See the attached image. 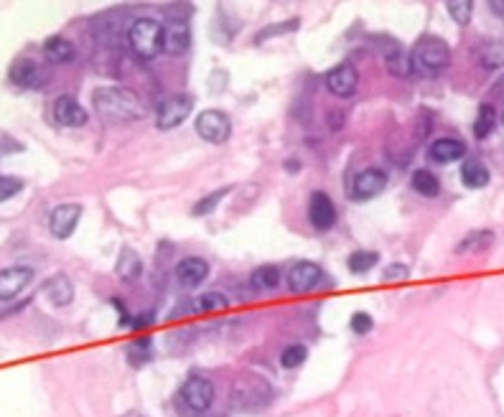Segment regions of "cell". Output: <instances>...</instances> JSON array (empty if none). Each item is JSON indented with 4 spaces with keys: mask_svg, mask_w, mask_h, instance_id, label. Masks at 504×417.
Masks as SVG:
<instances>
[{
    "mask_svg": "<svg viewBox=\"0 0 504 417\" xmlns=\"http://www.w3.org/2000/svg\"><path fill=\"white\" fill-rule=\"evenodd\" d=\"M451 64V46L438 36H420L410 49V69L420 77H438Z\"/></svg>",
    "mask_w": 504,
    "mask_h": 417,
    "instance_id": "6da1fadb",
    "label": "cell"
},
{
    "mask_svg": "<svg viewBox=\"0 0 504 417\" xmlns=\"http://www.w3.org/2000/svg\"><path fill=\"white\" fill-rule=\"evenodd\" d=\"M92 107L107 120L120 122L135 120L143 112L140 99L130 90H122V87H100V90H95L92 92Z\"/></svg>",
    "mask_w": 504,
    "mask_h": 417,
    "instance_id": "7a4b0ae2",
    "label": "cell"
},
{
    "mask_svg": "<svg viewBox=\"0 0 504 417\" xmlns=\"http://www.w3.org/2000/svg\"><path fill=\"white\" fill-rule=\"evenodd\" d=\"M128 43L140 61H153L163 51V23L148 18V16H140L130 23Z\"/></svg>",
    "mask_w": 504,
    "mask_h": 417,
    "instance_id": "3957f363",
    "label": "cell"
},
{
    "mask_svg": "<svg viewBox=\"0 0 504 417\" xmlns=\"http://www.w3.org/2000/svg\"><path fill=\"white\" fill-rule=\"evenodd\" d=\"M214 402V384L207 377H188L176 394V405L188 415H204Z\"/></svg>",
    "mask_w": 504,
    "mask_h": 417,
    "instance_id": "277c9868",
    "label": "cell"
},
{
    "mask_svg": "<svg viewBox=\"0 0 504 417\" xmlns=\"http://www.w3.org/2000/svg\"><path fill=\"white\" fill-rule=\"evenodd\" d=\"M230 399L240 410H260L270 402V387L260 377H245L235 384Z\"/></svg>",
    "mask_w": 504,
    "mask_h": 417,
    "instance_id": "5b68a950",
    "label": "cell"
},
{
    "mask_svg": "<svg viewBox=\"0 0 504 417\" xmlns=\"http://www.w3.org/2000/svg\"><path fill=\"white\" fill-rule=\"evenodd\" d=\"M191 109H194V94H188V92L171 94V97H166L161 102L159 112H156V125L161 130H173V127H178L181 122L188 120Z\"/></svg>",
    "mask_w": 504,
    "mask_h": 417,
    "instance_id": "8992f818",
    "label": "cell"
},
{
    "mask_svg": "<svg viewBox=\"0 0 504 417\" xmlns=\"http://www.w3.org/2000/svg\"><path fill=\"white\" fill-rule=\"evenodd\" d=\"M194 127L201 140L214 143V146L227 143L232 135V122L227 117V112H222V109H204V112H199Z\"/></svg>",
    "mask_w": 504,
    "mask_h": 417,
    "instance_id": "52a82bcc",
    "label": "cell"
},
{
    "mask_svg": "<svg viewBox=\"0 0 504 417\" xmlns=\"http://www.w3.org/2000/svg\"><path fill=\"white\" fill-rule=\"evenodd\" d=\"M191 46V23L188 16L173 13L163 23V51L171 56H183Z\"/></svg>",
    "mask_w": 504,
    "mask_h": 417,
    "instance_id": "ba28073f",
    "label": "cell"
},
{
    "mask_svg": "<svg viewBox=\"0 0 504 417\" xmlns=\"http://www.w3.org/2000/svg\"><path fill=\"white\" fill-rule=\"evenodd\" d=\"M323 280V270L321 265L309 260H301L288 270L286 275V285L291 293H311L313 288H318Z\"/></svg>",
    "mask_w": 504,
    "mask_h": 417,
    "instance_id": "9c48e42d",
    "label": "cell"
},
{
    "mask_svg": "<svg viewBox=\"0 0 504 417\" xmlns=\"http://www.w3.org/2000/svg\"><path fill=\"white\" fill-rule=\"evenodd\" d=\"M323 85L326 90L334 94V97H352L354 92H357V85H359V74L352 64H336L334 69H328L326 77H323Z\"/></svg>",
    "mask_w": 504,
    "mask_h": 417,
    "instance_id": "30bf717a",
    "label": "cell"
},
{
    "mask_svg": "<svg viewBox=\"0 0 504 417\" xmlns=\"http://www.w3.org/2000/svg\"><path fill=\"white\" fill-rule=\"evenodd\" d=\"M387 186V173L382 168H365L354 175L352 181V199L357 201H370L380 196Z\"/></svg>",
    "mask_w": 504,
    "mask_h": 417,
    "instance_id": "8fae6325",
    "label": "cell"
},
{
    "mask_svg": "<svg viewBox=\"0 0 504 417\" xmlns=\"http://www.w3.org/2000/svg\"><path fill=\"white\" fill-rule=\"evenodd\" d=\"M309 222L316 232L334 229L336 224V206L323 191H313L309 199Z\"/></svg>",
    "mask_w": 504,
    "mask_h": 417,
    "instance_id": "7c38bea8",
    "label": "cell"
},
{
    "mask_svg": "<svg viewBox=\"0 0 504 417\" xmlns=\"http://www.w3.org/2000/svg\"><path fill=\"white\" fill-rule=\"evenodd\" d=\"M82 219L80 204H59L49 217V229L56 239H69Z\"/></svg>",
    "mask_w": 504,
    "mask_h": 417,
    "instance_id": "4fadbf2b",
    "label": "cell"
},
{
    "mask_svg": "<svg viewBox=\"0 0 504 417\" xmlns=\"http://www.w3.org/2000/svg\"><path fill=\"white\" fill-rule=\"evenodd\" d=\"M33 280V270L28 265H13L0 270V300H13Z\"/></svg>",
    "mask_w": 504,
    "mask_h": 417,
    "instance_id": "5bb4252c",
    "label": "cell"
},
{
    "mask_svg": "<svg viewBox=\"0 0 504 417\" xmlns=\"http://www.w3.org/2000/svg\"><path fill=\"white\" fill-rule=\"evenodd\" d=\"M51 115H54V120L64 127H82V125H87V120H90L87 109L82 107L74 97H69V94L56 97L54 107H51Z\"/></svg>",
    "mask_w": 504,
    "mask_h": 417,
    "instance_id": "9a60e30c",
    "label": "cell"
},
{
    "mask_svg": "<svg viewBox=\"0 0 504 417\" xmlns=\"http://www.w3.org/2000/svg\"><path fill=\"white\" fill-rule=\"evenodd\" d=\"M466 156V143L459 138H438L428 146V158L438 166H449L454 161H461Z\"/></svg>",
    "mask_w": 504,
    "mask_h": 417,
    "instance_id": "2e32d148",
    "label": "cell"
},
{
    "mask_svg": "<svg viewBox=\"0 0 504 417\" xmlns=\"http://www.w3.org/2000/svg\"><path fill=\"white\" fill-rule=\"evenodd\" d=\"M209 275V262L201 257H186L176 265V280L183 288H196L207 280Z\"/></svg>",
    "mask_w": 504,
    "mask_h": 417,
    "instance_id": "e0dca14e",
    "label": "cell"
},
{
    "mask_svg": "<svg viewBox=\"0 0 504 417\" xmlns=\"http://www.w3.org/2000/svg\"><path fill=\"white\" fill-rule=\"evenodd\" d=\"M11 82L21 90H33L41 85V69L36 61L31 59H18L11 67Z\"/></svg>",
    "mask_w": 504,
    "mask_h": 417,
    "instance_id": "ac0fdd59",
    "label": "cell"
},
{
    "mask_svg": "<svg viewBox=\"0 0 504 417\" xmlns=\"http://www.w3.org/2000/svg\"><path fill=\"white\" fill-rule=\"evenodd\" d=\"M43 296L49 298L54 305H59V308H64V305H69V303L74 300V285L72 280L67 278V275H54V278L49 280V283L43 285Z\"/></svg>",
    "mask_w": 504,
    "mask_h": 417,
    "instance_id": "d6986e66",
    "label": "cell"
},
{
    "mask_svg": "<svg viewBox=\"0 0 504 417\" xmlns=\"http://www.w3.org/2000/svg\"><path fill=\"white\" fill-rule=\"evenodd\" d=\"M41 49H43V56H46V61H51V64H67V61H72L74 54H77L74 43L69 41V38H64V36L46 38Z\"/></svg>",
    "mask_w": 504,
    "mask_h": 417,
    "instance_id": "ffe728a7",
    "label": "cell"
},
{
    "mask_svg": "<svg viewBox=\"0 0 504 417\" xmlns=\"http://www.w3.org/2000/svg\"><path fill=\"white\" fill-rule=\"evenodd\" d=\"M461 181L466 188H484L486 183L492 181V173H489V168L481 161L468 158V161L461 163Z\"/></svg>",
    "mask_w": 504,
    "mask_h": 417,
    "instance_id": "44dd1931",
    "label": "cell"
},
{
    "mask_svg": "<svg viewBox=\"0 0 504 417\" xmlns=\"http://www.w3.org/2000/svg\"><path fill=\"white\" fill-rule=\"evenodd\" d=\"M476 59L484 69L494 72V69H502L504 67V41H486L479 46L476 51Z\"/></svg>",
    "mask_w": 504,
    "mask_h": 417,
    "instance_id": "7402d4cb",
    "label": "cell"
},
{
    "mask_svg": "<svg viewBox=\"0 0 504 417\" xmlns=\"http://www.w3.org/2000/svg\"><path fill=\"white\" fill-rule=\"evenodd\" d=\"M140 272H143V262H140L138 252L130 247H122L120 257H117V275H120L125 283H130V280H138Z\"/></svg>",
    "mask_w": 504,
    "mask_h": 417,
    "instance_id": "603a6c76",
    "label": "cell"
},
{
    "mask_svg": "<svg viewBox=\"0 0 504 417\" xmlns=\"http://www.w3.org/2000/svg\"><path fill=\"white\" fill-rule=\"evenodd\" d=\"M410 183H413L415 191H418L420 196H425V199H433V196L441 194V181H438L436 173H431L428 168L415 170L413 178H410Z\"/></svg>",
    "mask_w": 504,
    "mask_h": 417,
    "instance_id": "cb8c5ba5",
    "label": "cell"
},
{
    "mask_svg": "<svg viewBox=\"0 0 504 417\" xmlns=\"http://www.w3.org/2000/svg\"><path fill=\"white\" fill-rule=\"evenodd\" d=\"M497 127V109L494 104L484 102L476 112V120H474V138L476 140H484L492 135V130Z\"/></svg>",
    "mask_w": 504,
    "mask_h": 417,
    "instance_id": "d4e9b609",
    "label": "cell"
},
{
    "mask_svg": "<svg viewBox=\"0 0 504 417\" xmlns=\"http://www.w3.org/2000/svg\"><path fill=\"white\" fill-rule=\"evenodd\" d=\"M283 280L278 265H260L255 272H252V285L260 288V291H275Z\"/></svg>",
    "mask_w": 504,
    "mask_h": 417,
    "instance_id": "484cf974",
    "label": "cell"
},
{
    "mask_svg": "<svg viewBox=\"0 0 504 417\" xmlns=\"http://www.w3.org/2000/svg\"><path fill=\"white\" fill-rule=\"evenodd\" d=\"M377 262H380V254L377 252H370V249H357V252L349 254L346 267H349V272H354V275H365V272L375 270Z\"/></svg>",
    "mask_w": 504,
    "mask_h": 417,
    "instance_id": "4316f807",
    "label": "cell"
},
{
    "mask_svg": "<svg viewBox=\"0 0 504 417\" xmlns=\"http://www.w3.org/2000/svg\"><path fill=\"white\" fill-rule=\"evenodd\" d=\"M494 239V234L489 229H479V232H468L466 237H463L461 242H459V247H456V252H479V249L489 247Z\"/></svg>",
    "mask_w": 504,
    "mask_h": 417,
    "instance_id": "83f0119b",
    "label": "cell"
},
{
    "mask_svg": "<svg viewBox=\"0 0 504 417\" xmlns=\"http://www.w3.org/2000/svg\"><path fill=\"white\" fill-rule=\"evenodd\" d=\"M385 61H387V72L395 74V77L405 79L413 74V69H410V54H405L400 46H395V49L390 51V54L385 56Z\"/></svg>",
    "mask_w": 504,
    "mask_h": 417,
    "instance_id": "f1b7e54d",
    "label": "cell"
},
{
    "mask_svg": "<svg viewBox=\"0 0 504 417\" xmlns=\"http://www.w3.org/2000/svg\"><path fill=\"white\" fill-rule=\"evenodd\" d=\"M230 191L232 188L225 186V188H217V191H212V194H207V196H201V199L191 206V214H194V217H207V214H212L214 209L219 206V201L225 199Z\"/></svg>",
    "mask_w": 504,
    "mask_h": 417,
    "instance_id": "f546056e",
    "label": "cell"
},
{
    "mask_svg": "<svg viewBox=\"0 0 504 417\" xmlns=\"http://www.w3.org/2000/svg\"><path fill=\"white\" fill-rule=\"evenodd\" d=\"M446 11H449L451 21L456 26H468L471 23V16H474V3L471 0H449Z\"/></svg>",
    "mask_w": 504,
    "mask_h": 417,
    "instance_id": "4dcf8cb0",
    "label": "cell"
},
{
    "mask_svg": "<svg viewBox=\"0 0 504 417\" xmlns=\"http://www.w3.org/2000/svg\"><path fill=\"white\" fill-rule=\"evenodd\" d=\"M306 359H309V349H306L304 344H291L283 349V354H280V364H283V369L304 367Z\"/></svg>",
    "mask_w": 504,
    "mask_h": 417,
    "instance_id": "1f68e13d",
    "label": "cell"
},
{
    "mask_svg": "<svg viewBox=\"0 0 504 417\" xmlns=\"http://www.w3.org/2000/svg\"><path fill=\"white\" fill-rule=\"evenodd\" d=\"M230 308V298L219 291H209L199 298V310L201 313H214V310H227Z\"/></svg>",
    "mask_w": 504,
    "mask_h": 417,
    "instance_id": "d6a6232c",
    "label": "cell"
},
{
    "mask_svg": "<svg viewBox=\"0 0 504 417\" xmlns=\"http://www.w3.org/2000/svg\"><path fill=\"white\" fill-rule=\"evenodd\" d=\"M301 26V21L298 18H291V21H283V23H275V26H267V28H262L260 33H257L255 41L262 43L267 41V38H275V36H286V33H293V31Z\"/></svg>",
    "mask_w": 504,
    "mask_h": 417,
    "instance_id": "836d02e7",
    "label": "cell"
},
{
    "mask_svg": "<svg viewBox=\"0 0 504 417\" xmlns=\"http://www.w3.org/2000/svg\"><path fill=\"white\" fill-rule=\"evenodd\" d=\"M151 354H153V344L148 336H138V339L133 341V346H130V359H133L135 367L146 364L148 359H151Z\"/></svg>",
    "mask_w": 504,
    "mask_h": 417,
    "instance_id": "e575fe53",
    "label": "cell"
},
{
    "mask_svg": "<svg viewBox=\"0 0 504 417\" xmlns=\"http://www.w3.org/2000/svg\"><path fill=\"white\" fill-rule=\"evenodd\" d=\"M349 328H352L354 336H367V333L375 328V318H372L367 310H357V313L349 318Z\"/></svg>",
    "mask_w": 504,
    "mask_h": 417,
    "instance_id": "d590c367",
    "label": "cell"
},
{
    "mask_svg": "<svg viewBox=\"0 0 504 417\" xmlns=\"http://www.w3.org/2000/svg\"><path fill=\"white\" fill-rule=\"evenodd\" d=\"M21 191H23V181L21 178H16V175H0V201L13 199Z\"/></svg>",
    "mask_w": 504,
    "mask_h": 417,
    "instance_id": "8d00e7d4",
    "label": "cell"
},
{
    "mask_svg": "<svg viewBox=\"0 0 504 417\" xmlns=\"http://www.w3.org/2000/svg\"><path fill=\"white\" fill-rule=\"evenodd\" d=\"M410 278V267L402 265V262H392L382 270V280L385 283H402V280Z\"/></svg>",
    "mask_w": 504,
    "mask_h": 417,
    "instance_id": "74e56055",
    "label": "cell"
},
{
    "mask_svg": "<svg viewBox=\"0 0 504 417\" xmlns=\"http://www.w3.org/2000/svg\"><path fill=\"white\" fill-rule=\"evenodd\" d=\"M153 318H156L153 313H140L135 320H130V328H133V331H146V328H151L153 323H156Z\"/></svg>",
    "mask_w": 504,
    "mask_h": 417,
    "instance_id": "f35d334b",
    "label": "cell"
},
{
    "mask_svg": "<svg viewBox=\"0 0 504 417\" xmlns=\"http://www.w3.org/2000/svg\"><path fill=\"white\" fill-rule=\"evenodd\" d=\"M489 97H494L497 102H504V74L492 85V90H489Z\"/></svg>",
    "mask_w": 504,
    "mask_h": 417,
    "instance_id": "ab89813d",
    "label": "cell"
},
{
    "mask_svg": "<svg viewBox=\"0 0 504 417\" xmlns=\"http://www.w3.org/2000/svg\"><path fill=\"white\" fill-rule=\"evenodd\" d=\"M489 11L494 13V16H499V18H504V0H497V3H489Z\"/></svg>",
    "mask_w": 504,
    "mask_h": 417,
    "instance_id": "60d3db41",
    "label": "cell"
},
{
    "mask_svg": "<svg viewBox=\"0 0 504 417\" xmlns=\"http://www.w3.org/2000/svg\"><path fill=\"white\" fill-rule=\"evenodd\" d=\"M301 168V163H298V161H288L286 163V170H298Z\"/></svg>",
    "mask_w": 504,
    "mask_h": 417,
    "instance_id": "b9f144b4",
    "label": "cell"
},
{
    "mask_svg": "<svg viewBox=\"0 0 504 417\" xmlns=\"http://www.w3.org/2000/svg\"><path fill=\"white\" fill-rule=\"evenodd\" d=\"M120 417H148V415H143V412H138V410H130V412H125V415H120Z\"/></svg>",
    "mask_w": 504,
    "mask_h": 417,
    "instance_id": "7bdbcfd3",
    "label": "cell"
},
{
    "mask_svg": "<svg viewBox=\"0 0 504 417\" xmlns=\"http://www.w3.org/2000/svg\"><path fill=\"white\" fill-rule=\"evenodd\" d=\"M502 122H504V117H502Z\"/></svg>",
    "mask_w": 504,
    "mask_h": 417,
    "instance_id": "ee69618b",
    "label": "cell"
}]
</instances>
